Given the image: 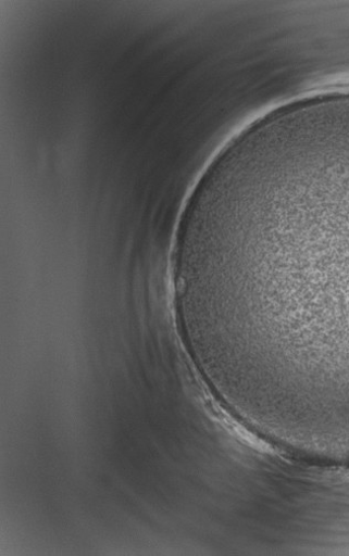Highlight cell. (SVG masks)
<instances>
[{
    "label": "cell",
    "mask_w": 349,
    "mask_h": 556,
    "mask_svg": "<svg viewBox=\"0 0 349 556\" xmlns=\"http://www.w3.org/2000/svg\"><path fill=\"white\" fill-rule=\"evenodd\" d=\"M180 317L252 391L349 405V150H267L195 189L176 247Z\"/></svg>",
    "instance_id": "6da1fadb"
}]
</instances>
